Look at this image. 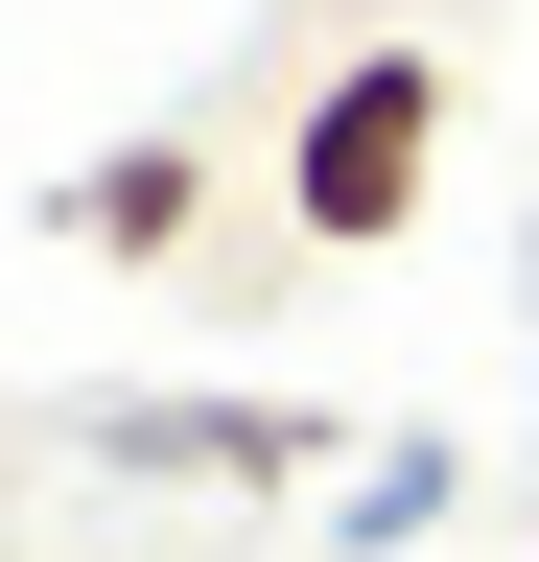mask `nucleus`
<instances>
[{
	"instance_id": "1",
	"label": "nucleus",
	"mask_w": 539,
	"mask_h": 562,
	"mask_svg": "<svg viewBox=\"0 0 539 562\" xmlns=\"http://www.w3.org/2000/svg\"><path fill=\"white\" fill-rule=\"evenodd\" d=\"M423 165H446V70H423V47H352V70L305 94V165H282V211H305L328 258H375L398 211H423Z\"/></svg>"
}]
</instances>
